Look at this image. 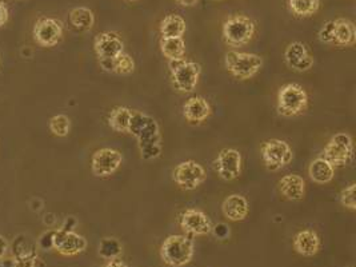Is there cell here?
I'll return each instance as SVG.
<instances>
[{
    "label": "cell",
    "instance_id": "obj_39",
    "mask_svg": "<svg viewBox=\"0 0 356 267\" xmlns=\"http://www.w3.org/2000/svg\"><path fill=\"white\" fill-rule=\"evenodd\" d=\"M104 267H130L124 261H122V259H119V258H115V259H111V261H108L107 264H106V266Z\"/></svg>",
    "mask_w": 356,
    "mask_h": 267
},
{
    "label": "cell",
    "instance_id": "obj_5",
    "mask_svg": "<svg viewBox=\"0 0 356 267\" xmlns=\"http://www.w3.org/2000/svg\"><path fill=\"white\" fill-rule=\"evenodd\" d=\"M171 78L179 92H193L199 83L202 67L196 62H188L184 58L170 60Z\"/></svg>",
    "mask_w": 356,
    "mask_h": 267
},
{
    "label": "cell",
    "instance_id": "obj_22",
    "mask_svg": "<svg viewBox=\"0 0 356 267\" xmlns=\"http://www.w3.org/2000/svg\"><path fill=\"white\" fill-rule=\"evenodd\" d=\"M356 42V30L354 23L348 19L335 20V39L334 43L340 47L354 46Z\"/></svg>",
    "mask_w": 356,
    "mask_h": 267
},
{
    "label": "cell",
    "instance_id": "obj_4",
    "mask_svg": "<svg viewBox=\"0 0 356 267\" xmlns=\"http://www.w3.org/2000/svg\"><path fill=\"white\" fill-rule=\"evenodd\" d=\"M255 29V22L245 15L229 17L223 24L225 42L234 49L243 47L252 40Z\"/></svg>",
    "mask_w": 356,
    "mask_h": 267
},
{
    "label": "cell",
    "instance_id": "obj_27",
    "mask_svg": "<svg viewBox=\"0 0 356 267\" xmlns=\"http://www.w3.org/2000/svg\"><path fill=\"white\" fill-rule=\"evenodd\" d=\"M161 51L168 60L181 59L186 54V43L183 38H162Z\"/></svg>",
    "mask_w": 356,
    "mask_h": 267
},
{
    "label": "cell",
    "instance_id": "obj_26",
    "mask_svg": "<svg viewBox=\"0 0 356 267\" xmlns=\"http://www.w3.org/2000/svg\"><path fill=\"white\" fill-rule=\"evenodd\" d=\"M186 29V20L175 14L164 17L159 27L162 38H183Z\"/></svg>",
    "mask_w": 356,
    "mask_h": 267
},
{
    "label": "cell",
    "instance_id": "obj_16",
    "mask_svg": "<svg viewBox=\"0 0 356 267\" xmlns=\"http://www.w3.org/2000/svg\"><path fill=\"white\" fill-rule=\"evenodd\" d=\"M180 227L191 235H209L212 233L210 218L196 209H188L181 214Z\"/></svg>",
    "mask_w": 356,
    "mask_h": 267
},
{
    "label": "cell",
    "instance_id": "obj_42",
    "mask_svg": "<svg viewBox=\"0 0 356 267\" xmlns=\"http://www.w3.org/2000/svg\"><path fill=\"white\" fill-rule=\"evenodd\" d=\"M351 267H353V266H351Z\"/></svg>",
    "mask_w": 356,
    "mask_h": 267
},
{
    "label": "cell",
    "instance_id": "obj_36",
    "mask_svg": "<svg viewBox=\"0 0 356 267\" xmlns=\"http://www.w3.org/2000/svg\"><path fill=\"white\" fill-rule=\"evenodd\" d=\"M54 233H55V232H49V233L44 234V235L40 238V245H42V248H43V249H46V250L52 249Z\"/></svg>",
    "mask_w": 356,
    "mask_h": 267
},
{
    "label": "cell",
    "instance_id": "obj_2",
    "mask_svg": "<svg viewBox=\"0 0 356 267\" xmlns=\"http://www.w3.org/2000/svg\"><path fill=\"white\" fill-rule=\"evenodd\" d=\"M193 238L187 235H170L165 238L161 248L163 262L168 266L181 267L188 265L194 257Z\"/></svg>",
    "mask_w": 356,
    "mask_h": 267
},
{
    "label": "cell",
    "instance_id": "obj_19",
    "mask_svg": "<svg viewBox=\"0 0 356 267\" xmlns=\"http://www.w3.org/2000/svg\"><path fill=\"white\" fill-rule=\"evenodd\" d=\"M211 113L210 103L202 97H193L183 106V115L190 123H202L210 118Z\"/></svg>",
    "mask_w": 356,
    "mask_h": 267
},
{
    "label": "cell",
    "instance_id": "obj_11",
    "mask_svg": "<svg viewBox=\"0 0 356 267\" xmlns=\"http://www.w3.org/2000/svg\"><path fill=\"white\" fill-rule=\"evenodd\" d=\"M123 162V155L113 149H100L95 151L91 159V170L95 177L106 178L113 175L115 171L119 170Z\"/></svg>",
    "mask_w": 356,
    "mask_h": 267
},
{
    "label": "cell",
    "instance_id": "obj_30",
    "mask_svg": "<svg viewBox=\"0 0 356 267\" xmlns=\"http://www.w3.org/2000/svg\"><path fill=\"white\" fill-rule=\"evenodd\" d=\"M49 131L54 134L55 136L65 138L70 133L71 120L65 114H59V115H55V117L49 119Z\"/></svg>",
    "mask_w": 356,
    "mask_h": 267
},
{
    "label": "cell",
    "instance_id": "obj_38",
    "mask_svg": "<svg viewBox=\"0 0 356 267\" xmlns=\"http://www.w3.org/2000/svg\"><path fill=\"white\" fill-rule=\"evenodd\" d=\"M212 232L215 233V235H216L218 238H222V234L223 233L226 234V235H229V229L227 227L226 225H223V223L218 225V226L215 227V230L212 229Z\"/></svg>",
    "mask_w": 356,
    "mask_h": 267
},
{
    "label": "cell",
    "instance_id": "obj_35",
    "mask_svg": "<svg viewBox=\"0 0 356 267\" xmlns=\"http://www.w3.org/2000/svg\"><path fill=\"white\" fill-rule=\"evenodd\" d=\"M8 17H10L8 7L4 0H0V29L8 22Z\"/></svg>",
    "mask_w": 356,
    "mask_h": 267
},
{
    "label": "cell",
    "instance_id": "obj_41",
    "mask_svg": "<svg viewBox=\"0 0 356 267\" xmlns=\"http://www.w3.org/2000/svg\"><path fill=\"white\" fill-rule=\"evenodd\" d=\"M175 1L183 7H194L195 4L197 3V0H175Z\"/></svg>",
    "mask_w": 356,
    "mask_h": 267
},
{
    "label": "cell",
    "instance_id": "obj_1",
    "mask_svg": "<svg viewBox=\"0 0 356 267\" xmlns=\"http://www.w3.org/2000/svg\"><path fill=\"white\" fill-rule=\"evenodd\" d=\"M129 134H132L138 139L143 159L149 161L161 155V131L154 118L148 117L140 111H134Z\"/></svg>",
    "mask_w": 356,
    "mask_h": 267
},
{
    "label": "cell",
    "instance_id": "obj_23",
    "mask_svg": "<svg viewBox=\"0 0 356 267\" xmlns=\"http://www.w3.org/2000/svg\"><path fill=\"white\" fill-rule=\"evenodd\" d=\"M100 67L107 71L118 75H130L135 71V62L129 54L122 52L119 56L111 60H100Z\"/></svg>",
    "mask_w": 356,
    "mask_h": 267
},
{
    "label": "cell",
    "instance_id": "obj_37",
    "mask_svg": "<svg viewBox=\"0 0 356 267\" xmlns=\"http://www.w3.org/2000/svg\"><path fill=\"white\" fill-rule=\"evenodd\" d=\"M8 248H10V245H8L7 239L0 235V258H4L7 255Z\"/></svg>",
    "mask_w": 356,
    "mask_h": 267
},
{
    "label": "cell",
    "instance_id": "obj_7",
    "mask_svg": "<svg viewBox=\"0 0 356 267\" xmlns=\"http://www.w3.org/2000/svg\"><path fill=\"white\" fill-rule=\"evenodd\" d=\"M323 158L334 167L348 165L354 158L353 138L346 133L335 134L324 149Z\"/></svg>",
    "mask_w": 356,
    "mask_h": 267
},
{
    "label": "cell",
    "instance_id": "obj_13",
    "mask_svg": "<svg viewBox=\"0 0 356 267\" xmlns=\"http://www.w3.org/2000/svg\"><path fill=\"white\" fill-rule=\"evenodd\" d=\"M215 170L218 175L225 181H234L242 174V155L235 149H225L220 151L216 161Z\"/></svg>",
    "mask_w": 356,
    "mask_h": 267
},
{
    "label": "cell",
    "instance_id": "obj_3",
    "mask_svg": "<svg viewBox=\"0 0 356 267\" xmlns=\"http://www.w3.org/2000/svg\"><path fill=\"white\" fill-rule=\"evenodd\" d=\"M308 95L300 84L289 83L277 92V113L286 118L298 117L306 111Z\"/></svg>",
    "mask_w": 356,
    "mask_h": 267
},
{
    "label": "cell",
    "instance_id": "obj_29",
    "mask_svg": "<svg viewBox=\"0 0 356 267\" xmlns=\"http://www.w3.org/2000/svg\"><path fill=\"white\" fill-rule=\"evenodd\" d=\"M122 250H123L122 243L115 238H104L99 245V255L107 261L119 258Z\"/></svg>",
    "mask_w": 356,
    "mask_h": 267
},
{
    "label": "cell",
    "instance_id": "obj_6",
    "mask_svg": "<svg viewBox=\"0 0 356 267\" xmlns=\"http://www.w3.org/2000/svg\"><path fill=\"white\" fill-rule=\"evenodd\" d=\"M226 68L228 72L241 79L245 81L252 76H255L263 66V59L257 54L250 52H238V51H229L225 59Z\"/></svg>",
    "mask_w": 356,
    "mask_h": 267
},
{
    "label": "cell",
    "instance_id": "obj_8",
    "mask_svg": "<svg viewBox=\"0 0 356 267\" xmlns=\"http://www.w3.org/2000/svg\"><path fill=\"white\" fill-rule=\"evenodd\" d=\"M261 159L270 171H279L293 159L290 145L282 139H270L261 145Z\"/></svg>",
    "mask_w": 356,
    "mask_h": 267
},
{
    "label": "cell",
    "instance_id": "obj_10",
    "mask_svg": "<svg viewBox=\"0 0 356 267\" xmlns=\"http://www.w3.org/2000/svg\"><path fill=\"white\" fill-rule=\"evenodd\" d=\"M174 181L183 190H195L206 181V170L195 161L181 162L174 171Z\"/></svg>",
    "mask_w": 356,
    "mask_h": 267
},
{
    "label": "cell",
    "instance_id": "obj_17",
    "mask_svg": "<svg viewBox=\"0 0 356 267\" xmlns=\"http://www.w3.org/2000/svg\"><path fill=\"white\" fill-rule=\"evenodd\" d=\"M293 249L303 257H314L321 250V238L314 230H302L293 236Z\"/></svg>",
    "mask_w": 356,
    "mask_h": 267
},
{
    "label": "cell",
    "instance_id": "obj_15",
    "mask_svg": "<svg viewBox=\"0 0 356 267\" xmlns=\"http://www.w3.org/2000/svg\"><path fill=\"white\" fill-rule=\"evenodd\" d=\"M284 60L287 66L296 72H306L314 66V56L302 42H292L284 51Z\"/></svg>",
    "mask_w": 356,
    "mask_h": 267
},
{
    "label": "cell",
    "instance_id": "obj_28",
    "mask_svg": "<svg viewBox=\"0 0 356 267\" xmlns=\"http://www.w3.org/2000/svg\"><path fill=\"white\" fill-rule=\"evenodd\" d=\"M289 6L293 15L309 17L318 13L321 7V0H289Z\"/></svg>",
    "mask_w": 356,
    "mask_h": 267
},
{
    "label": "cell",
    "instance_id": "obj_24",
    "mask_svg": "<svg viewBox=\"0 0 356 267\" xmlns=\"http://www.w3.org/2000/svg\"><path fill=\"white\" fill-rule=\"evenodd\" d=\"M70 23L71 26L81 33L90 31L94 27L95 23V15L94 13L87 7H76L70 11Z\"/></svg>",
    "mask_w": 356,
    "mask_h": 267
},
{
    "label": "cell",
    "instance_id": "obj_34",
    "mask_svg": "<svg viewBox=\"0 0 356 267\" xmlns=\"http://www.w3.org/2000/svg\"><path fill=\"white\" fill-rule=\"evenodd\" d=\"M17 267H46V265L44 262L40 261L38 255H33V257H27L24 259L17 261Z\"/></svg>",
    "mask_w": 356,
    "mask_h": 267
},
{
    "label": "cell",
    "instance_id": "obj_40",
    "mask_svg": "<svg viewBox=\"0 0 356 267\" xmlns=\"http://www.w3.org/2000/svg\"><path fill=\"white\" fill-rule=\"evenodd\" d=\"M0 267H17V261L14 258H0Z\"/></svg>",
    "mask_w": 356,
    "mask_h": 267
},
{
    "label": "cell",
    "instance_id": "obj_21",
    "mask_svg": "<svg viewBox=\"0 0 356 267\" xmlns=\"http://www.w3.org/2000/svg\"><path fill=\"white\" fill-rule=\"evenodd\" d=\"M308 175L315 184H330L335 177V167L323 156H319L311 162L308 167Z\"/></svg>",
    "mask_w": 356,
    "mask_h": 267
},
{
    "label": "cell",
    "instance_id": "obj_32",
    "mask_svg": "<svg viewBox=\"0 0 356 267\" xmlns=\"http://www.w3.org/2000/svg\"><path fill=\"white\" fill-rule=\"evenodd\" d=\"M355 190L356 184H351L340 193V203L353 211L356 209Z\"/></svg>",
    "mask_w": 356,
    "mask_h": 267
},
{
    "label": "cell",
    "instance_id": "obj_25",
    "mask_svg": "<svg viewBox=\"0 0 356 267\" xmlns=\"http://www.w3.org/2000/svg\"><path fill=\"white\" fill-rule=\"evenodd\" d=\"M132 110L124 106H118L111 110L108 115V124L116 133H129L130 130Z\"/></svg>",
    "mask_w": 356,
    "mask_h": 267
},
{
    "label": "cell",
    "instance_id": "obj_18",
    "mask_svg": "<svg viewBox=\"0 0 356 267\" xmlns=\"http://www.w3.org/2000/svg\"><path fill=\"white\" fill-rule=\"evenodd\" d=\"M279 190L286 200H302L306 195V181L298 174H289L279 181Z\"/></svg>",
    "mask_w": 356,
    "mask_h": 267
},
{
    "label": "cell",
    "instance_id": "obj_31",
    "mask_svg": "<svg viewBox=\"0 0 356 267\" xmlns=\"http://www.w3.org/2000/svg\"><path fill=\"white\" fill-rule=\"evenodd\" d=\"M13 250H14V259L19 261V259H24L27 257H33V255H38L36 254V249L33 245H30L26 241L24 235L17 236L13 245Z\"/></svg>",
    "mask_w": 356,
    "mask_h": 267
},
{
    "label": "cell",
    "instance_id": "obj_33",
    "mask_svg": "<svg viewBox=\"0 0 356 267\" xmlns=\"http://www.w3.org/2000/svg\"><path fill=\"white\" fill-rule=\"evenodd\" d=\"M322 43H334L335 39V20H330L324 24L318 33Z\"/></svg>",
    "mask_w": 356,
    "mask_h": 267
},
{
    "label": "cell",
    "instance_id": "obj_20",
    "mask_svg": "<svg viewBox=\"0 0 356 267\" xmlns=\"http://www.w3.org/2000/svg\"><path fill=\"white\" fill-rule=\"evenodd\" d=\"M222 211L228 220L241 222L245 219L250 213L248 202L243 195H239V194L228 195L222 203Z\"/></svg>",
    "mask_w": 356,
    "mask_h": 267
},
{
    "label": "cell",
    "instance_id": "obj_9",
    "mask_svg": "<svg viewBox=\"0 0 356 267\" xmlns=\"http://www.w3.org/2000/svg\"><path fill=\"white\" fill-rule=\"evenodd\" d=\"M63 36V23L55 17H39L33 26V39L42 47L56 46Z\"/></svg>",
    "mask_w": 356,
    "mask_h": 267
},
{
    "label": "cell",
    "instance_id": "obj_14",
    "mask_svg": "<svg viewBox=\"0 0 356 267\" xmlns=\"http://www.w3.org/2000/svg\"><path fill=\"white\" fill-rule=\"evenodd\" d=\"M99 62L111 60L124 52V43L116 33H102L97 35L94 42Z\"/></svg>",
    "mask_w": 356,
    "mask_h": 267
},
{
    "label": "cell",
    "instance_id": "obj_12",
    "mask_svg": "<svg viewBox=\"0 0 356 267\" xmlns=\"http://www.w3.org/2000/svg\"><path fill=\"white\" fill-rule=\"evenodd\" d=\"M87 248V241L84 236L72 230H55L52 239V249L65 257L78 255Z\"/></svg>",
    "mask_w": 356,
    "mask_h": 267
}]
</instances>
